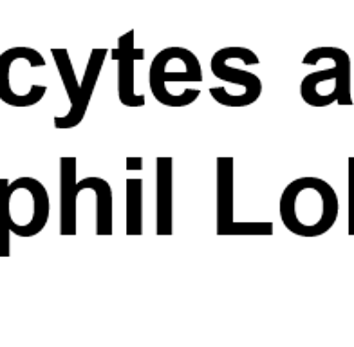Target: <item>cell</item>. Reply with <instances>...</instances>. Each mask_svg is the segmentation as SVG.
Returning <instances> with one entry per match:
<instances>
[{"label":"cell","instance_id":"cell-1","mask_svg":"<svg viewBox=\"0 0 354 347\" xmlns=\"http://www.w3.org/2000/svg\"><path fill=\"white\" fill-rule=\"evenodd\" d=\"M279 212L286 230L299 237H320L338 219V196L335 188L320 178H299L280 196Z\"/></svg>","mask_w":354,"mask_h":347},{"label":"cell","instance_id":"cell-2","mask_svg":"<svg viewBox=\"0 0 354 347\" xmlns=\"http://www.w3.org/2000/svg\"><path fill=\"white\" fill-rule=\"evenodd\" d=\"M194 84L203 82L199 58L187 47H165L154 57L149 69V84L154 98L165 107H187L201 96L199 89L187 87L181 94H172L168 84Z\"/></svg>","mask_w":354,"mask_h":347},{"label":"cell","instance_id":"cell-3","mask_svg":"<svg viewBox=\"0 0 354 347\" xmlns=\"http://www.w3.org/2000/svg\"><path fill=\"white\" fill-rule=\"evenodd\" d=\"M320 60H331L333 66L322 71H313L304 76L300 84V96L311 107H327L329 102L324 89L329 87L338 105H353L351 96V57L340 47H315L302 58L304 66H317Z\"/></svg>","mask_w":354,"mask_h":347},{"label":"cell","instance_id":"cell-4","mask_svg":"<svg viewBox=\"0 0 354 347\" xmlns=\"http://www.w3.org/2000/svg\"><path fill=\"white\" fill-rule=\"evenodd\" d=\"M49 214V194L38 179L24 176L8 185L4 192V216L11 234L35 237L46 228Z\"/></svg>","mask_w":354,"mask_h":347},{"label":"cell","instance_id":"cell-5","mask_svg":"<svg viewBox=\"0 0 354 347\" xmlns=\"http://www.w3.org/2000/svg\"><path fill=\"white\" fill-rule=\"evenodd\" d=\"M42 53L33 47H11L0 55V100L11 107H31L46 96V85L29 84L28 75L20 73L26 62L40 60Z\"/></svg>","mask_w":354,"mask_h":347},{"label":"cell","instance_id":"cell-6","mask_svg":"<svg viewBox=\"0 0 354 347\" xmlns=\"http://www.w3.org/2000/svg\"><path fill=\"white\" fill-rule=\"evenodd\" d=\"M215 187H217V235H273V223H237L233 216V197H235V160L217 158L215 160Z\"/></svg>","mask_w":354,"mask_h":347},{"label":"cell","instance_id":"cell-7","mask_svg":"<svg viewBox=\"0 0 354 347\" xmlns=\"http://www.w3.org/2000/svg\"><path fill=\"white\" fill-rule=\"evenodd\" d=\"M134 29L118 38V47L112 49V60L118 64V96L125 107H143L145 94L134 93V62L145 60V49L134 46Z\"/></svg>","mask_w":354,"mask_h":347},{"label":"cell","instance_id":"cell-8","mask_svg":"<svg viewBox=\"0 0 354 347\" xmlns=\"http://www.w3.org/2000/svg\"><path fill=\"white\" fill-rule=\"evenodd\" d=\"M243 47L230 46L223 47L219 51L214 53V57L210 60L212 75L215 78H219L228 84H235L239 87H243V100H241V107H248V105L255 104L257 100L261 98L262 94V80L257 75L250 73V71L237 69V67L230 66V60L237 57Z\"/></svg>","mask_w":354,"mask_h":347},{"label":"cell","instance_id":"cell-9","mask_svg":"<svg viewBox=\"0 0 354 347\" xmlns=\"http://www.w3.org/2000/svg\"><path fill=\"white\" fill-rule=\"evenodd\" d=\"M174 232V160H156V234Z\"/></svg>","mask_w":354,"mask_h":347},{"label":"cell","instance_id":"cell-10","mask_svg":"<svg viewBox=\"0 0 354 347\" xmlns=\"http://www.w3.org/2000/svg\"><path fill=\"white\" fill-rule=\"evenodd\" d=\"M51 55L55 58L56 69L62 78V84L66 87L67 98L71 102L69 113L64 116L55 118V127L56 129H75L78 127L82 120H80V96H82V89H80V82L76 78L75 67L71 62L69 51L66 47H53Z\"/></svg>","mask_w":354,"mask_h":347},{"label":"cell","instance_id":"cell-11","mask_svg":"<svg viewBox=\"0 0 354 347\" xmlns=\"http://www.w3.org/2000/svg\"><path fill=\"white\" fill-rule=\"evenodd\" d=\"M76 170V158H60V235L66 237L76 235V201L80 196Z\"/></svg>","mask_w":354,"mask_h":347},{"label":"cell","instance_id":"cell-12","mask_svg":"<svg viewBox=\"0 0 354 347\" xmlns=\"http://www.w3.org/2000/svg\"><path fill=\"white\" fill-rule=\"evenodd\" d=\"M96 194V234L112 235V188L103 178H84L78 181V192Z\"/></svg>","mask_w":354,"mask_h":347},{"label":"cell","instance_id":"cell-13","mask_svg":"<svg viewBox=\"0 0 354 347\" xmlns=\"http://www.w3.org/2000/svg\"><path fill=\"white\" fill-rule=\"evenodd\" d=\"M109 55V51L105 47H96L91 51V57H88L87 67H85L84 78L80 82V89H82V96H80V120L84 122L85 114H87L88 104L93 100L94 89H96V84H98L100 73L103 69V62L105 57Z\"/></svg>","mask_w":354,"mask_h":347},{"label":"cell","instance_id":"cell-14","mask_svg":"<svg viewBox=\"0 0 354 347\" xmlns=\"http://www.w3.org/2000/svg\"><path fill=\"white\" fill-rule=\"evenodd\" d=\"M127 235L143 234V179H127Z\"/></svg>","mask_w":354,"mask_h":347},{"label":"cell","instance_id":"cell-15","mask_svg":"<svg viewBox=\"0 0 354 347\" xmlns=\"http://www.w3.org/2000/svg\"><path fill=\"white\" fill-rule=\"evenodd\" d=\"M10 181L6 178H0V257H10L11 255V232L6 225V216H4V192L8 188Z\"/></svg>","mask_w":354,"mask_h":347},{"label":"cell","instance_id":"cell-16","mask_svg":"<svg viewBox=\"0 0 354 347\" xmlns=\"http://www.w3.org/2000/svg\"><path fill=\"white\" fill-rule=\"evenodd\" d=\"M347 183H349V216H347V228L349 235L354 237V158H349L347 161Z\"/></svg>","mask_w":354,"mask_h":347},{"label":"cell","instance_id":"cell-17","mask_svg":"<svg viewBox=\"0 0 354 347\" xmlns=\"http://www.w3.org/2000/svg\"><path fill=\"white\" fill-rule=\"evenodd\" d=\"M127 170L132 172V170H138L141 172L143 170V158H127Z\"/></svg>","mask_w":354,"mask_h":347}]
</instances>
